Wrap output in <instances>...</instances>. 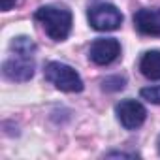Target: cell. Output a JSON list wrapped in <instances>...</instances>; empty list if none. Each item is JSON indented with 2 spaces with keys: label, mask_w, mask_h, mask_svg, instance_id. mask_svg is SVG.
Segmentation results:
<instances>
[{
  "label": "cell",
  "mask_w": 160,
  "mask_h": 160,
  "mask_svg": "<svg viewBox=\"0 0 160 160\" xmlns=\"http://www.w3.org/2000/svg\"><path fill=\"white\" fill-rule=\"evenodd\" d=\"M36 64H34V55H25V53H13L8 60L2 64V73L10 81L25 83L34 75Z\"/></svg>",
  "instance_id": "277c9868"
},
{
  "label": "cell",
  "mask_w": 160,
  "mask_h": 160,
  "mask_svg": "<svg viewBox=\"0 0 160 160\" xmlns=\"http://www.w3.org/2000/svg\"><path fill=\"white\" fill-rule=\"evenodd\" d=\"M15 4H17V0H0V8H2V12H10Z\"/></svg>",
  "instance_id": "8fae6325"
},
{
  "label": "cell",
  "mask_w": 160,
  "mask_h": 160,
  "mask_svg": "<svg viewBox=\"0 0 160 160\" xmlns=\"http://www.w3.org/2000/svg\"><path fill=\"white\" fill-rule=\"evenodd\" d=\"M158 151H160V141H158Z\"/></svg>",
  "instance_id": "7c38bea8"
},
{
  "label": "cell",
  "mask_w": 160,
  "mask_h": 160,
  "mask_svg": "<svg viewBox=\"0 0 160 160\" xmlns=\"http://www.w3.org/2000/svg\"><path fill=\"white\" fill-rule=\"evenodd\" d=\"M121 55V43L115 38H100L89 49V58L98 66H108L115 62Z\"/></svg>",
  "instance_id": "8992f818"
},
{
  "label": "cell",
  "mask_w": 160,
  "mask_h": 160,
  "mask_svg": "<svg viewBox=\"0 0 160 160\" xmlns=\"http://www.w3.org/2000/svg\"><path fill=\"white\" fill-rule=\"evenodd\" d=\"M115 113H117L119 122L126 130L139 128L145 122V119H147V109L139 102H136V100H122L121 104H117Z\"/></svg>",
  "instance_id": "5b68a950"
},
{
  "label": "cell",
  "mask_w": 160,
  "mask_h": 160,
  "mask_svg": "<svg viewBox=\"0 0 160 160\" xmlns=\"http://www.w3.org/2000/svg\"><path fill=\"white\" fill-rule=\"evenodd\" d=\"M45 79L64 92H81L85 87L81 75L64 62H49L45 66Z\"/></svg>",
  "instance_id": "7a4b0ae2"
},
{
  "label": "cell",
  "mask_w": 160,
  "mask_h": 160,
  "mask_svg": "<svg viewBox=\"0 0 160 160\" xmlns=\"http://www.w3.org/2000/svg\"><path fill=\"white\" fill-rule=\"evenodd\" d=\"M136 28L145 36H160V8H143L134 15Z\"/></svg>",
  "instance_id": "52a82bcc"
},
{
  "label": "cell",
  "mask_w": 160,
  "mask_h": 160,
  "mask_svg": "<svg viewBox=\"0 0 160 160\" xmlns=\"http://www.w3.org/2000/svg\"><path fill=\"white\" fill-rule=\"evenodd\" d=\"M89 23L98 32H111L122 25V13L113 4H96L89 10Z\"/></svg>",
  "instance_id": "3957f363"
},
{
  "label": "cell",
  "mask_w": 160,
  "mask_h": 160,
  "mask_svg": "<svg viewBox=\"0 0 160 160\" xmlns=\"http://www.w3.org/2000/svg\"><path fill=\"white\" fill-rule=\"evenodd\" d=\"M45 34L55 40V42H64L70 32H72V12L68 8H58V6H42L36 10V15H34Z\"/></svg>",
  "instance_id": "6da1fadb"
},
{
  "label": "cell",
  "mask_w": 160,
  "mask_h": 160,
  "mask_svg": "<svg viewBox=\"0 0 160 160\" xmlns=\"http://www.w3.org/2000/svg\"><path fill=\"white\" fill-rule=\"evenodd\" d=\"M10 47H12L13 53H25V55H34V53H36V43H34L32 38H28V36L13 38V42H12Z\"/></svg>",
  "instance_id": "9c48e42d"
},
{
  "label": "cell",
  "mask_w": 160,
  "mask_h": 160,
  "mask_svg": "<svg viewBox=\"0 0 160 160\" xmlns=\"http://www.w3.org/2000/svg\"><path fill=\"white\" fill-rule=\"evenodd\" d=\"M139 72L151 81H158L160 79V51H147L139 60Z\"/></svg>",
  "instance_id": "ba28073f"
},
{
  "label": "cell",
  "mask_w": 160,
  "mask_h": 160,
  "mask_svg": "<svg viewBox=\"0 0 160 160\" xmlns=\"http://www.w3.org/2000/svg\"><path fill=\"white\" fill-rule=\"evenodd\" d=\"M139 94H141L143 100L160 106V85H156V87H145V89H141Z\"/></svg>",
  "instance_id": "30bf717a"
}]
</instances>
